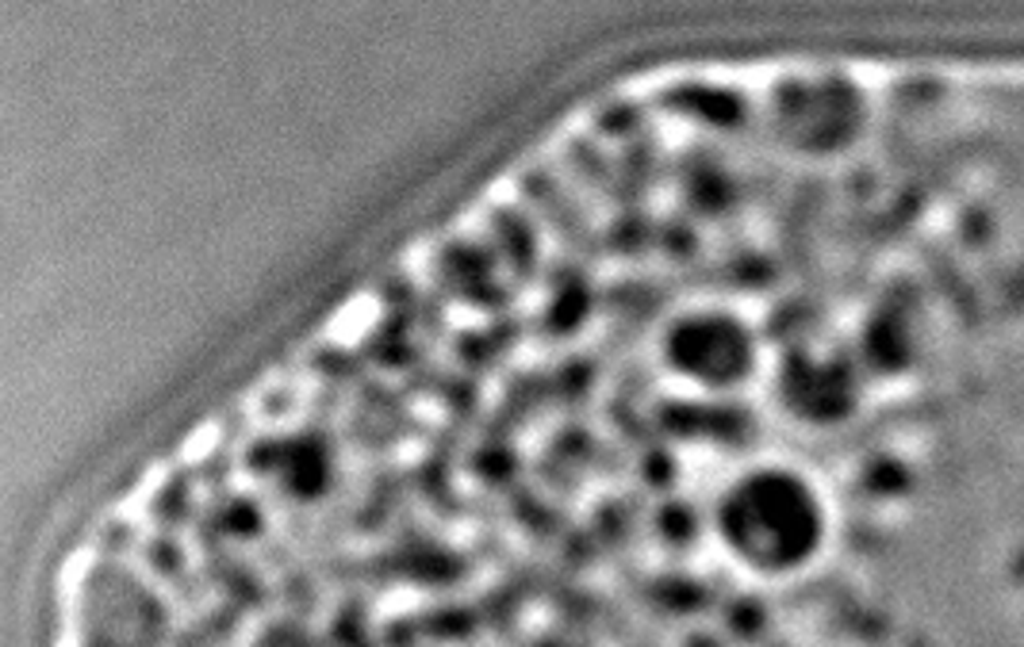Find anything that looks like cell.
Wrapping results in <instances>:
<instances>
[{
    "mask_svg": "<svg viewBox=\"0 0 1024 647\" xmlns=\"http://www.w3.org/2000/svg\"><path fill=\"white\" fill-rule=\"evenodd\" d=\"M795 513H798L795 506H787V510H779L772 521L775 533H783L790 544H798V536H802V521H795V525H779V521L795 518ZM760 536H767V513H745V518H740V544H745L748 556H752V548L760 544Z\"/></svg>",
    "mask_w": 1024,
    "mask_h": 647,
    "instance_id": "6da1fadb",
    "label": "cell"
}]
</instances>
